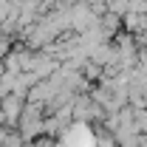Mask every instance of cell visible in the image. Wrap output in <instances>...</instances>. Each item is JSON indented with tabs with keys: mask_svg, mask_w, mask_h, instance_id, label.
<instances>
[{
	"mask_svg": "<svg viewBox=\"0 0 147 147\" xmlns=\"http://www.w3.org/2000/svg\"><path fill=\"white\" fill-rule=\"evenodd\" d=\"M110 11H125V0H110Z\"/></svg>",
	"mask_w": 147,
	"mask_h": 147,
	"instance_id": "cell-1",
	"label": "cell"
}]
</instances>
